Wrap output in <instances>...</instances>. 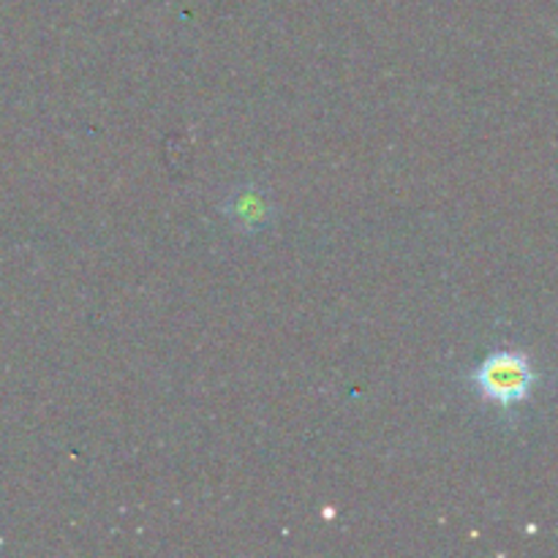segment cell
<instances>
[{
	"label": "cell",
	"instance_id": "obj_1",
	"mask_svg": "<svg viewBox=\"0 0 558 558\" xmlns=\"http://www.w3.org/2000/svg\"><path fill=\"white\" fill-rule=\"evenodd\" d=\"M474 385L488 401L512 407L521 403L532 392L534 371L529 360L518 352H499L490 354L474 374Z\"/></svg>",
	"mask_w": 558,
	"mask_h": 558
}]
</instances>
